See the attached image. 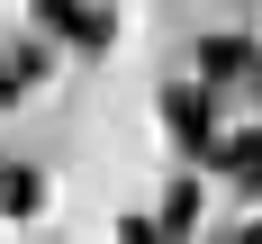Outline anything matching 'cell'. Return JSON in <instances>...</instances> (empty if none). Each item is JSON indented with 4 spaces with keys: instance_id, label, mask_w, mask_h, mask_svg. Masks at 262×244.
<instances>
[{
    "instance_id": "6",
    "label": "cell",
    "mask_w": 262,
    "mask_h": 244,
    "mask_svg": "<svg viewBox=\"0 0 262 244\" xmlns=\"http://www.w3.org/2000/svg\"><path fill=\"white\" fill-rule=\"evenodd\" d=\"M190 217H199V190H190V181H172V199H163V226H172V235H190Z\"/></svg>"
},
{
    "instance_id": "3",
    "label": "cell",
    "mask_w": 262,
    "mask_h": 244,
    "mask_svg": "<svg viewBox=\"0 0 262 244\" xmlns=\"http://www.w3.org/2000/svg\"><path fill=\"white\" fill-rule=\"evenodd\" d=\"M163 118H172V136H181L190 154H208L217 136H208V100H199V91H163Z\"/></svg>"
},
{
    "instance_id": "1",
    "label": "cell",
    "mask_w": 262,
    "mask_h": 244,
    "mask_svg": "<svg viewBox=\"0 0 262 244\" xmlns=\"http://www.w3.org/2000/svg\"><path fill=\"white\" fill-rule=\"evenodd\" d=\"M27 18L46 27V36H63V46H81V54H100L108 36H118V18L91 9V0H27Z\"/></svg>"
},
{
    "instance_id": "2",
    "label": "cell",
    "mask_w": 262,
    "mask_h": 244,
    "mask_svg": "<svg viewBox=\"0 0 262 244\" xmlns=\"http://www.w3.org/2000/svg\"><path fill=\"white\" fill-rule=\"evenodd\" d=\"M46 208V172L36 163H0V217H36Z\"/></svg>"
},
{
    "instance_id": "4",
    "label": "cell",
    "mask_w": 262,
    "mask_h": 244,
    "mask_svg": "<svg viewBox=\"0 0 262 244\" xmlns=\"http://www.w3.org/2000/svg\"><path fill=\"white\" fill-rule=\"evenodd\" d=\"M199 63H208V81H235V73H253L262 54H253V46H235V36H208V46H199Z\"/></svg>"
},
{
    "instance_id": "5",
    "label": "cell",
    "mask_w": 262,
    "mask_h": 244,
    "mask_svg": "<svg viewBox=\"0 0 262 244\" xmlns=\"http://www.w3.org/2000/svg\"><path fill=\"white\" fill-rule=\"evenodd\" d=\"M36 73H46V63H36V54H0V108L18 100V91H27V81H36Z\"/></svg>"
},
{
    "instance_id": "7",
    "label": "cell",
    "mask_w": 262,
    "mask_h": 244,
    "mask_svg": "<svg viewBox=\"0 0 262 244\" xmlns=\"http://www.w3.org/2000/svg\"><path fill=\"white\" fill-rule=\"evenodd\" d=\"M118 244H163V235L145 226V217H127V226H118Z\"/></svg>"
}]
</instances>
